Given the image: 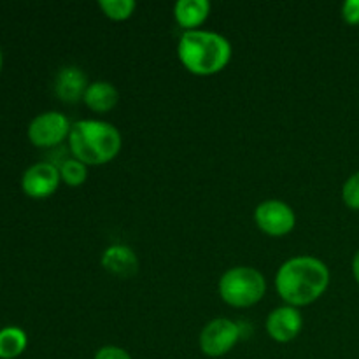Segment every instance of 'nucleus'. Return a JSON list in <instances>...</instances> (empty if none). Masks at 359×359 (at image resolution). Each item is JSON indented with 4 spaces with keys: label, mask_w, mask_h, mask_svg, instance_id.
<instances>
[{
    "label": "nucleus",
    "mask_w": 359,
    "mask_h": 359,
    "mask_svg": "<svg viewBox=\"0 0 359 359\" xmlns=\"http://www.w3.org/2000/svg\"><path fill=\"white\" fill-rule=\"evenodd\" d=\"M330 284V270L314 256H294L279 266L276 290L291 307H305L325 294Z\"/></svg>",
    "instance_id": "f257e3e1"
},
{
    "label": "nucleus",
    "mask_w": 359,
    "mask_h": 359,
    "mask_svg": "<svg viewBox=\"0 0 359 359\" xmlns=\"http://www.w3.org/2000/svg\"><path fill=\"white\" fill-rule=\"evenodd\" d=\"M177 56L189 74L216 76L230 63L231 44L217 32L188 30L179 37Z\"/></svg>",
    "instance_id": "f03ea898"
},
{
    "label": "nucleus",
    "mask_w": 359,
    "mask_h": 359,
    "mask_svg": "<svg viewBox=\"0 0 359 359\" xmlns=\"http://www.w3.org/2000/svg\"><path fill=\"white\" fill-rule=\"evenodd\" d=\"M121 146V133L111 123L98 121V119H81L70 128V154L84 165L109 163L118 156Z\"/></svg>",
    "instance_id": "7ed1b4c3"
},
{
    "label": "nucleus",
    "mask_w": 359,
    "mask_h": 359,
    "mask_svg": "<svg viewBox=\"0 0 359 359\" xmlns=\"http://www.w3.org/2000/svg\"><path fill=\"white\" fill-rule=\"evenodd\" d=\"M219 297L230 307L248 309L259 304L266 293V280L252 266H233L221 276Z\"/></svg>",
    "instance_id": "20e7f679"
},
{
    "label": "nucleus",
    "mask_w": 359,
    "mask_h": 359,
    "mask_svg": "<svg viewBox=\"0 0 359 359\" xmlns=\"http://www.w3.org/2000/svg\"><path fill=\"white\" fill-rule=\"evenodd\" d=\"M70 128H72V125H70L69 118L65 114L48 111L32 119L30 125H28L27 135L28 140L35 147L49 149V147L60 146L63 140L69 139Z\"/></svg>",
    "instance_id": "39448f33"
},
{
    "label": "nucleus",
    "mask_w": 359,
    "mask_h": 359,
    "mask_svg": "<svg viewBox=\"0 0 359 359\" xmlns=\"http://www.w3.org/2000/svg\"><path fill=\"white\" fill-rule=\"evenodd\" d=\"M242 337L241 326L228 318L212 319L200 333V349L209 358H221L230 353Z\"/></svg>",
    "instance_id": "423d86ee"
},
{
    "label": "nucleus",
    "mask_w": 359,
    "mask_h": 359,
    "mask_svg": "<svg viewBox=\"0 0 359 359\" xmlns=\"http://www.w3.org/2000/svg\"><path fill=\"white\" fill-rule=\"evenodd\" d=\"M255 221L259 230L270 237H284L297 226L294 210L280 200H265L255 210Z\"/></svg>",
    "instance_id": "0eeeda50"
},
{
    "label": "nucleus",
    "mask_w": 359,
    "mask_h": 359,
    "mask_svg": "<svg viewBox=\"0 0 359 359\" xmlns=\"http://www.w3.org/2000/svg\"><path fill=\"white\" fill-rule=\"evenodd\" d=\"M60 182H62V177H60L58 167L49 161H41L25 170L21 177V189L30 198L44 200L55 195Z\"/></svg>",
    "instance_id": "6e6552de"
},
{
    "label": "nucleus",
    "mask_w": 359,
    "mask_h": 359,
    "mask_svg": "<svg viewBox=\"0 0 359 359\" xmlns=\"http://www.w3.org/2000/svg\"><path fill=\"white\" fill-rule=\"evenodd\" d=\"M304 328V318L297 307L283 305L273 309L266 318V333L279 344L293 342Z\"/></svg>",
    "instance_id": "1a4fd4ad"
},
{
    "label": "nucleus",
    "mask_w": 359,
    "mask_h": 359,
    "mask_svg": "<svg viewBox=\"0 0 359 359\" xmlns=\"http://www.w3.org/2000/svg\"><path fill=\"white\" fill-rule=\"evenodd\" d=\"M90 86L88 77L79 67H63L55 79V93L65 104H76V102L83 100L86 88Z\"/></svg>",
    "instance_id": "9d476101"
},
{
    "label": "nucleus",
    "mask_w": 359,
    "mask_h": 359,
    "mask_svg": "<svg viewBox=\"0 0 359 359\" xmlns=\"http://www.w3.org/2000/svg\"><path fill=\"white\" fill-rule=\"evenodd\" d=\"M102 266L112 276L130 279L139 272V258L128 245L114 244L102 255Z\"/></svg>",
    "instance_id": "9b49d317"
},
{
    "label": "nucleus",
    "mask_w": 359,
    "mask_h": 359,
    "mask_svg": "<svg viewBox=\"0 0 359 359\" xmlns=\"http://www.w3.org/2000/svg\"><path fill=\"white\" fill-rule=\"evenodd\" d=\"M210 14V2L207 0H179L174 6V18L179 27L198 30Z\"/></svg>",
    "instance_id": "f8f14e48"
},
{
    "label": "nucleus",
    "mask_w": 359,
    "mask_h": 359,
    "mask_svg": "<svg viewBox=\"0 0 359 359\" xmlns=\"http://www.w3.org/2000/svg\"><path fill=\"white\" fill-rule=\"evenodd\" d=\"M83 102L93 112L105 114V112L112 111L118 105L119 93L114 84H111L109 81H95L86 88Z\"/></svg>",
    "instance_id": "ddd939ff"
},
{
    "label": "nucleus",
    "mask_w": 359,
    "mask_h": 359,
    "mask_svg": "<svg viewBox=\"0 0 359 359\" xmlns=\"http://www.w3.org/2000/svg\"><path fill=\"white\" fill-rule=\"evenodd\" d=\"M28 337L18 326H7L0 330V359H16L25 353Z\"/></svg>",
    "instance_id": "4468645a"
},
{
    "label": "nucleus",
    "mask_w": 359,
    "mask_h": 359,
    "mask_svg": "<svg viewBox=\"0 0 359 359\" xmlns=\"http://www.w3.org/2000/svg\"><path fill=\"white\" fill-rule=\"evenodd\" d=\"M58 170L62 182H65L70 188H79V186H83L88 179V165L76 160L74 156L63 160L62 163H60Z\"/></svg>",
    "instance_id": "2eb2a0df"
},
{
    "label": "nucleus",
    "mask_w": 359,
    "mask_h": 359,
    "mask_svg": "<svg viewBox=\"0 0 359 359\" xmlns=\"http://www.w3.org/2000/svg\"><path fill=\"white\" fill-rule=\"evenodd\" d=\"M102 13L112 21H125L135 11L137 4L133 0H100L98 2Z\"/></svg>",
    "instance_id": "dca6fc26"
},
{
    "label": "nucleus",
    "mask_w": 359,
    "mask_h": 359,
    "mask_svg": "<svg viewBox=\"0 0 359 359\" xmlns=\"http://www.w3.org/2000/svg\"><path fill=\"white\" fill-rule=\"evenodd\" d=\"M342 200L349 209L359 210V172L351 175L342 188Z\"/></svg>",
    "instance_id": "f3484780"
},
{
    "label": "nucleus",
    "mask_w": 359,
    "mask_h": 359,
    "mask_svg": "<svg viewBox=\"0 0 359 359\" xmlns=\"http://www.w3.org/2000/svg\"><path fill=\"white\" fill-rule=\"evenodd\" d=\"M93 359H132V356L123 347L104 346L97 351Z\"/></svg>",
    "instance_id": "a211bd4d"
},
{
    "label": "nucleus",
    "mask_w": 359,
    "mask_h": 359,
    "mask_svg": "<svg viewBox=\"0 0 359 359\" xmlns=\"http://www.w3.org/2000/svg\"><path fill=\"white\" fill-rule=\"evenodd\" d=\"M342 18L346 23L359 25V0H346L344 2Z\"/></svg>",
    "instance_id": "6ab92c4d"
},
{
    "label": "nucleus",
    "mask_w": 359,
    "mask_h": 359,
    "mask_svg": "<svg viewBox=\"0 0 359 359\" xmlns=\"http://www.w3.org/2000/svg\"><path fill=\"white\" fill-rule=\"evenodd\" d=\"M353 273H354V279H356V283L359 284V251L354 255V259H353Z\"/></svg>",
    "instance_id": "aec40b11"
},
{
    "label": "nucleus",
    "mask_w": 359,
    "mask_h": 359,
    "mask_svg": "<svg viewBox=\"0 0 359 359\" xmlns=\"http://www.w3.org/2000/svg\"><path fill=\"white\" fill-rule=\"evenodd\" d=\"M2 63H4V56H2V49H0V72H2Z\"/></svg>",
    "instance_id": "412c9836"
}]
</instances>
